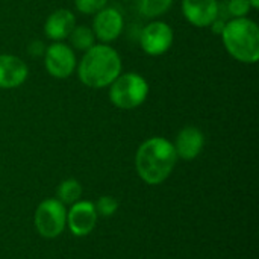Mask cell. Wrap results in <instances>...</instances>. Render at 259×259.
Returning a JSON list of instances; mask_svg holds the SVG:
<instances>
[{
    "mask_svg": "<svg viewBox=\"0 0 259 259\" xmlns=\"http://www.w3.org/2000/svg\"><path fill=\"white\" fill-rule=\"evenodd\" d=\"M99 214L90 200H79L67 211V228L74 237L90 235L97 225Z\"/></svg>",
    "mask_w": 259,
    "mask_h": 259,
    "instance_id": "cell-8",
    "label": "cell"
},
{
    "mask_svg": "<svg viewBox=\"0 0 259 259\" xmlns=\"http://www.w3.org/2000/svg\"><path fill=\"white\" fill-rule=\"evenodd\" d=\"M149 96L147 80L134 71L120 74L109 85V100L118 109H135L141 106Z\"/></svg>",
    "mask_w": 259,
    "mask_h": 259,
    "instance_id": "cell-4",
    "label": "cell"
},
{
    "mask_svg": "<svg viewBox=\"0 0 259 259\" xmlns=\"http://www.w3.org/2000/svg\"><path fill=\"white\" fill-rule=\"evenodd\" d=\"M225 24H226V21L225 20H222L220 17H217L212 23H211V30L215 33V35H222V32H223V29H225Z\"/></svg>",
    "mask_w": 259,
    "mask_h": 259,
    "instance_id": "cell-21",
    "label": "cell"
},
{
    "mask_svg": "<svg viewBox=\"0 0 259 259\" xmlns=\"http://www.w3.org/2000/svg\"><path fill=\"white\" fill-rule=\"evenodd\" d=\"M182 14L194 27H209L219 17V0H182Z\"/></svg>",
    "mask_w": 259,
    "mask_h": 259,
    "instance_id": "cell-10",
    "label": "cell"
},
{
    "mask_svg": "<svg viewBox=\"0 0 259 259\" xmlns=\"http://www.w3.org/2000/svg\"><path fill=\"white\" fill-rule=\"evenodd\" d=\"M44 52H46V46L42 41L39 39H35L32 41L29 46H27V53L33 58H39V56H44Z\"/></svg>",
    "mask_w": 259,
    "mask_h": 259,
    "instance_id": "cell-20",
    "label": "cell"
},
{
    "mask_svg": "<svg viewBox=\"0 0 259 259\" xmlns=\"http://www.w3.org/2000/svg\"><path fill=\"white\" fill-rule=\"evenodd\" d=\"M124 2H126V0H124Z\"/></svg>",
    "mask_w": 259,
    "mask_h": 259,
    "instance_id": "cell-23",
    "label": "cell"
},
{
    "mask_svg": "<svg viewBox=\"0 0 259 259\" xmlns=\"http://www.w3.org/2000/svg\"><path fill=\"white\" fill-rule=\"evenodd\" d=\"M96 211L99 215L102 217H112L117 211H118V200L114 196H102L97 199V202L94 203Z\"/></svg>",
    "mask_w": 259,
    "mask_h": 259,
    "instance_id": "cell-17",
    "label": "cell"
},
{
    "mask_svg": "<svg viewBox=\"0 0 259 259\" xmlns=\"http://www.w3.org/2000/svg\"><path fill=\"white\" fill-rule=\"evenodd\" d=\"M178 159L193 161L196 159L205 147V135L196 126H185L176 135L173 143Z\"/></svg>",
    "mask_w": 259,
    "mask_h": 259,
    "instance_id": "cell-11",
    "label": "cell"
},
{
    "mask_svg": "<svg viewBox=\"0 0 259 259\" xmlns=\"http://www.w3.org/2000/svg\"><path fill=\"white\" fill-rule=\"evenodd\" d=\"M222 39L228 53L238 62L256 64L259 59V27L249 18H232L226 21Z\"/></svg>",
    "mask_w": 259,
    "mask_h": 259,
    "instance_id": "cell-3",
    "label": "cell"
},
{
    "mask_svg": "<svg viewBox=\"0 0 259 259\" xmlns=\"http://www.w3.org/2000/svg\"><path fill=\"white\" fill-rule=\"evenodd\" d=\"M44 65L47 73L56 79H67L70 77L77 65L74 50L67 46L65 42H53L46 47L44 52Z\"/></svg>",
    "mask_w": 259,
    "mask_h": 259,
    "instance_id": "cell-7",
    "label": "cell"
},
{
    "mask_svg": "<svg viewBox=\"0 0 259 259\" xmlns=\"http://www.w3.org/2000/svg\"><path fill=\"white\" fill-rule=\"evenodd\" d=\"M173 5V0H138V9L146 18H158L165 14Z\"/></svg>",
    "mask_w": 259,
    "mask_h": 259,
    "instance_id": "cell-16",
    "label": "cell"
},
{
    "mask_svg": "<svg viewBox=\"0 0 259 259\" xmlns=\"http://www.w3.org/2000/svg\"><path fill=\"white\" fill-rule=\"evenodd\" d=\"M250 11H252V6H250L249 0H229V3H228V12L234 18L247 17Z\"/></svg>",
    "mask_w": 259,
    "mask_h": 259,
    "instance_id": "cell-19",
    "label": "cell"
},
{
    "mask_svg": "<svg viewBox=\"0 0 259 259\" xmlns=\"http://www.w3.org/2000/svg\"><path fill=\"white\" fill-rule=\"evenodd\" d=\"M77 74L90 88H106L121 74V58L109 44H94L82 56Z\"/></svg>",
    "mask_w": 259,
    "mask_h": 259,
    "instance_id": "cell-2",
    "label": "cell"
},
{
    "mask_svg": "<svg viewBox=\"0 0 259 259\" xmlns=\"http://www.w3.org/2000/svg\"><path fill=\"white\" fill-rule=\"evenodd\" d=\"M123 26H124V20L118 9L103 8L102 11L94 14L91 29L96 39H99L102 44H109L121 35Z\"/></svg>",
    "mask_w": 259,
    "mask_h": 259,
    "instance_id": "cell-9",
    "label": "cell"
},
{
    "mask_svg": "<svg viewBox=\"0 0 259 259\" xmlns=\"http://www.w3.org/2000/svg\"><path fill=\"white\" fill-rule=\"evenodd\" d=\"M249 3H250L252 9H258L259 8V0H249Z\"/></svg>",
    "mask_w": 259,
    "mask_h": 259,
    "instance_id": "cell-22",
    "label": "cell"
},
{
    "mask_svg": "<svg viewBox=\"0 0 259 259\" xmlns=\"http://www.w3.org/2000/svg\"><path fill=\"white\" fill-rule=\"evenodd\" d=\"M108 0H74V6L79 12L85 15H94L103 8H106Z\"/></svg>",
    "mask_w": 259,
    "mask_h": 259,
    "instance_id": "cell-18",
    "label": "cell"
},
{
    "mask_svg": "<svg viewBox=\"0 0 259 259\" xmlns=\"http://www.w3.org/2000/svg\"><path fill=\"white\" fill-rule=\"evenodd\" d=\"M178 164V155L170 140L152 137L141 143L135 153V170L147 185L165 182Z\"/></svg>",
    "mask_w": 259,
    "mask_h": 259,
    "instance_id": "cell-1",
    "label": "cell"
},
{
    "mask_svg": "<svg viewBox=\"0 0 259 259\" xmlns=\"http://www.w3.org/2000/svg\"><path fill=\"white\" fill-rule=\"evenodd\" d=\"M29 76L27 64L14 55H0V90L21 87Z\"/></svg>",
    "mask_w": 259,
    "mask_h": 259,
    "instance_id": "cell-12",
    "label": "cell"
},
{
    "mask_svg": "<svg viewBox=\"0 0 259 259\" xmlns=\"http://www.w3.org/2000/svg\"><path fill=\"white\" fill-rule=\"evenodd\" d=\"M82 185L79 181L70 178V179H65L62 181L59 185H58V190H56V199L62 203V205H73L76 202H79L82 199Z\"/></svg>",
    "mask_w": 259,
    "mask_h": 259,
    "instance_id": "cell-14",
    "label": "cell"
},
{
    "mask_svg": "<svg viewBox=\"0 0 259 259\" xmlns=\"http://www.w3.org/2000/svg\"><path fill=\"white\" fill-rule=\"evenodd\" d=\"M70 42H71V49L73 50H79V52H87L88 49H91L96 44V36L93 33V29L88 26H76L70 36H68Z\"/></svg>",
    "mask_w": 259,
    "mask_h": 259,
    "instance_id": "cell-15",
    "label": "cell"
},
{
    "mask_svg": "<svg viewBox=\"0 0 259 259\" xmlns=\"http://www.w3.org/2000/svg\"><path fill=\"white\" fill-rule=\"evenodd\" d=\"M76 27V17L70 9H56L53 11L46 23H44V33L49 39L59 42L70 36L71 30Z\"/></svg>",
    "mask_w": 259,
    "mask_h": 259,
    "instance_id": "cell-13",
    "label": "cell"
},
{
    "mask_svg": "<svg viewBox=\"0 0 259 259\" xmlns=\"http://www.w3.org/2000/svg\"><path fill=\"white\" fill-rule=\"evenodd\" d=\"M175 41L173 29L165 21H150L140 33V46L149 56H161L170 50Z\"/></svg>",
    "mask_w": 259,
    "mask_h": 259,
    "instance_id": "cell-6",
    "label": "cell"
},
{
    "mask_svg": "<svg viewBox=\"0 0 259 259\" xmlns=\"http://www.w3.org/2000/svg\"><path fill=\"white\" fill-rule=\"evenodd\" d=\"M33 225L39 237L58 238L67 228V208L58 199H44L35 209Z\"/></svg>",
    "mask_w": 259,
    "mask_h": 259,
    "instance_id": "cell-5",
    "label": "cell"
}]
</instances>
